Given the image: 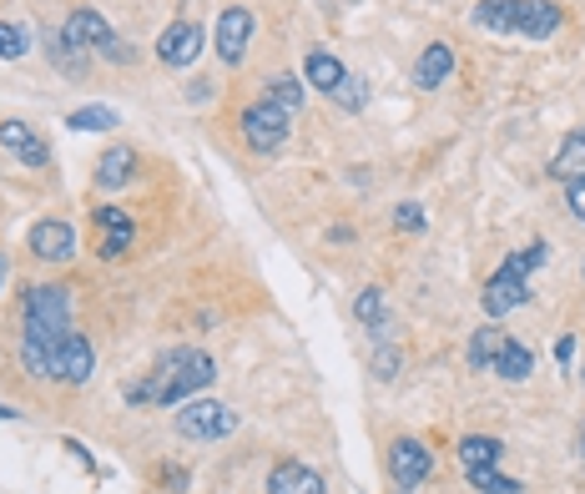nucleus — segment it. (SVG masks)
<instances>
[{
    "label": "nucleus",
    "instance_id": "nucleus-38",
    "mask_svg": "<svg viewBox=\"0 0 585 494\" xmlns=\"http://www.w3.org/2000/svg\"><path fill=\"white\" fill-rule=\"evenodd\" d=\"M0 288H6V258H0Z\"/></svg>",
    "mask_w": 585,
    "mask_h": 494
},
{
    "label": "nucleus",
    "instance_id": "nucleus-30",
    "mask_svg": "<svg viewBox=\"0 0 585 494\" xmlns=\"http://www.w3.org/2000/svg\"><path fill=\"white\" fill-rule=\"evenodd\" d=\"M51 61H56L61 71H72V76H82V71H86V51L66 46V41H61V31L51 35Z\"/></svg>",
    "mask_w": 585,
    "mask_h": 494
},
{
    "label": "nucleus",
    "instance_id": "nucleus-31",
    "mask_svg": "<svg viewBox=\"0 0 585 494\" xmlns=\"http://www.w3.org/2000/svg\"><path fill=\"white\" fill-rule=\"evenodd\" d=\"M96 56H101V61H111V66H132V61H137V46H127L121 35H111V41H107L101 51H96Z\"/></svg>",
    "mask_w": 585,
    "mask_h": 494
},
{
    "label": "nucleus",
    "instance_id": "nucleus-10",
    "mask_svg": "<svg viewBox=\"0 0 585 494\" xmlns=\"http://www.w3.org/2000/svg\"><path fill=\"white\" fill-rule=\"evenodd\" d=\"M111 35H117V31L107 25V15L91 11V6H76V11L66 15V25H61V41H66V46H76V51H86V56L107 46Z\"/></svg>",
    "mask_w": 585,
    "mask_h": 494
},
{
    "label": "nucleus",
    "instance_id": "nucleus-21",
    "mask_svg": "<svg viewBox=\"0 0 585 494\" xmlns=\"http://www.w3.org/2000/svg\"><path fill=\"white\" fill-rule=\"evenodd\" d=\"M514 6L520 0H479L475 6V25L495 35H514Z\"/></svg>",
    "mask_w": 585,
    "mask_h": 494
},
{
    "label": "nucleus",
    "instance_id": "nucleus-18",
    "mask_svg": "<svg viewBox=\"0 0 585 494\" xmlns=\"http://www.w3.org/2000/svg\"><path fill=\"white\" fill-rule=\"evenodd\" d=\"M132 176H137V152H132V147H111V152H101V162H96V187H101V192H121Z\"/></svg>",
    "mask_w": 585,
    "mask_h": 494
},
{
    "label": "nucleus",
    "instance_id": "nucleus-37",
    "mask_svg": "<svg viewBox=\"0 0 585 494\" xmlns=\"http://www.w3.org/2000/svg\"><path fill=\"white\" fill-rule=\"evenodd\" d=\"M0 419H21V409H11V404H0Z\"/></svg>",
    "mask_w": 585,
    "mask_h": 494
},
{
    "label": "nucleus",
    "instance_id": "nucleus-12",
    "mask_svg": "<svg viewBox=\"0 0 585 494\" xmlns=\"http://www.w3.org/2000/svg\"><path fill=\"white\" fill-rule=\"evenodd\" d=\"M96 227H101V258L117 262L132 253L137 243V227H132V212L127 207H96Z\"/></svg>",
    "mask_w": 585,
    "mask_h": 494
},
{
    "label": "nucleus",
    "instance_id": "nucleus-24",
    "mask_svg": "<svg viewBox=\"0 0 585 494\" xmlns=\"http://www.w3.org/2000/svg\"><path fill=\"white\" fill-rule=\"evenodd\" d=\"M500 343H505V329H475V339H469V368H479V374H490V364H495V353H500Z\"/></svg>",
    "mask_w": 585,
    "mask_h": 494
},
{
    "label": "nucleus",
    "instance_id": "nucleus-36",
    "mask_svg": "<svg viewBox=\"0 0 585 494\" xmlns=\"http://www.w3.org/2000/svg\"><path fill=\"white\" fill-rule=\"evenodd\" d=\"M555 358H561V364H571V358H575V339H561V343H555Z\"/></svg>",
    "mask_w": 585,
    "mask_h": 494
},
{
    "label": "nucleus",
    "instance_id": "nucleus-35",
    "mask_svg": "<svg viewBox=\"0 0 585 494\" xmlns=\"http://www.w3.org/2000/svg\"><path fill=\"white\" fill-rule=\"evenodd\" d=\"M565 207H571L575 217L585 223V182H571V187H565Z\"/></svg>",
    "mask_w": 585,
    "mask_h": 494
},
{
    "label": "nucleus",
    "instance_id": "nucleus-1",
    "mask_svg": "<svg viewBox=\"0 0 585 494\" xmlns=\"http://www.w3.org/2000/svg\"><path fill=\"white\" fill-rule=\"evenodd\" d=\"M217 378V364L213 353L203 348H172L167 358H156V368L147 378H137V384L121 388V399L127 404H156V409H177V404L197 399L207 384Z\"/></svg>",
    "mask_w": 585,
    "mask_h": 494
},
{
    "label": "nucleus",
    "instance_id": "nucleus-11",
    "mask_svg": "<svg viewBox=\"0 0 585 494\" xmlns=\"http://www.w3.org/2000/svg\"><path fill=\"white\" fill-rule=\"evenodd\" d=\"M31 258H41V262H72L76 258V227L61 223V217L36 223V227H31Z\"/></svg>",
    "mask_w": 585,
    "mask_h": 494
},
{
    "label": "nucleus",
    "instance_id": "nucleus-25",
    "mask_svg": "<svg viewBox=\"0 0 585 494\" xmlns=\"http://www.w3.org/2000/svg\"><path fill=\"white\" fill-rule=\"evenodd\" d=\"M354 318H359L364 329H389V308H383V288H364L359 298H354Z\"/></svg>",
    "mask_w": 585,
    "mask_h": 494
},
{
    "label": "nucleus",
    "instance_id": "nucleus-27",
    "mask_svg": "<svg viewBox=\"0 0 585 494\" xmlns=\"http://www.w3.org/2000/svg\"><path fill=\"white\" fill-rule=\"evenodd\" d=\"M117 111H111V106H82V111H72V117H66V127L72 131H111L117 127Z\"/></svg>",
    "mask_w": 585,
    "mask_h": 494
},
{
    "label": "nucleus",
    "instance_id": "nucleus-2",
    "mask_svg": "<svg viewBox=\"0 0 585 494\" xmlns=\"http://www.w3.org/2000/svg\"><path fill=\"white\" fill-rule=\"evenodd\" d=\"M550 258L545 243H530L520 247V253H510V258L495 268V278L485 282V293H479V303H485V313L500 323L505 313H514V308L530 303V268H540V262Z\"/></svg>",
    "mask_w": 585,
    "mask_h": 494
},
{
    "label": "nucleus",
    "instance_id": "nucleus-19",
    "mask_svg": "<svg viewBox=\"0 0 585 494\" xmlns=\"http://www.w3.org/2000/svg\"><path fill=\"white\" fill-rule=\"evenodd\" d=\"M490 374H500L505 384H526V378L535 374V353H530L526 343H514L510 333H505V343H500V353H495Z\"/></svg>",
    "mask_w": 585,
    "mask_h": 494
},
{
    "label": "nucleus",
    "instance_id": "nucleus-28",
    "mask_svg": "<svg viewBox=\"0 0 585 494\" xmlns=\"http://www.w3.org/2000/svg\"><path fill=\"white\" fill-rule=\"evenodd\" d=\"M31 51V31L21 21H0V61H21Z\"/></svg>",
    "mask_w": 585,
    "mask_h": 494
},
{
    "label": "nucleus",
    "instance_id": "nucleus-34",
    "mask_svg": "<svg viewBox=\"0 0 585 494\" xmlns=\"http://www.w3.org/2000/svg\"><path fill=\"white\" fill-rule=\"evenodd\" d=\"M156 484L172 490V494H182L187 490V470H182V464H162V470H156Z\"/></svg>",
    "mask_w": 585,
    "mask_h": 494
},
{
    "label": "nucleus",
    "instance_id": "nucleus-23",
    "mask_svg": "<svg viewBox=\"0 0 585 494\" xmlns=\"http://www.w3.org/2000/svg\"><path fill=\"white\" fill-rule=\"evenodd\" d=\"M459 459H465V470H475V464H500L505 444L490 439V434H465L459 439Z\"/></svg>",
    "mask_w": 585,
    "mask_h": 494
},
{
    "label": "nucleus",
    "instance_id": "nucleus-33",
    "mask_svg": "<svg viewBox=\"0 0 585 494\" xmlns=\"http://www.w3.org/2000/svg\"><path fill=\"white\" fill-rule=\"evenodd\" d=\"M394 374H399V348H379V353H373V378L389 384Z\"/></svg>",
    "mask_w": 585,
    "mask_h": 494
},
{
    "label": "nucleus",
    "instance_id": "nucleus-3",
    "mask_svg": "<svg viewBox=\"0 0 585 494\" xmlns=\"http://www.w3.org/2000/svg\"><path fill=\"white\" fill-rule=\"evenodd\" d=\"M61 333H72V288L31 282L21 298V339H61Z\"/></svg>",
    "mask_w": 585,
    "mask_h": 494
},
{
    "label": "nucleus",
    "instance_id": "nucleus-22",
    "mask_svg": "<svg viewBox=\"0 0 585 494\" xmlns=\"http://www.w3.org/2000/svg\"><path fill=\"white\" fill-rule=\"evenodd\" d=\"M465 480L475 484L479 494H526V484L500 474V464H475V470H465Z\"/></svg>",
    "mask_w": 585,
    "mask_h": 494
},
{
    "label": "nucleus",
    "instance_id": "nucleus-20",
    "mask_svg": "<svg viewBox=\"0 0 585 494\" xmlns=\"http://www.w3.org/2000/svg\"><path fill=\"white\" fill-rule=\"evenodd\" d=\"M545 172L555 176V182H565V187H571V182H585V131H571V137L561 141V152L550 157Z\"/></svg>",
    "mask_w": 585,
    "mask_h": 494
},
{
    "label": "nucleus",
    "instance_id": "nucleus-16",
    "mask_svg": "<svg viewBox=\"0 0 585 494\" xmlns=\"http://www.w3.org/2000/svg\"><path fill=\"white\" fill-rule=\"evenodd\" d=\"M449 76H454V46H444V41L424 46V56L414 61V86L419 92H434V86H444Z\"/></svg>",
    "mask_w": 585,
    "mask_h": 494
},
{
    "label": "nucleus",
    "instance_id": "nucleus-9",
    "mask_svg": "<svg viewBox=\"0 0 585 494\" xmlns=\"http://www.w3.org/2000/svg\"><path fill=\"white\" fill-rule=\"evenodd\" d=\"M213 46H217V56H223L227 66H238V61L248 56V46H252V11L248 6H227V11L217 15Z\"/></svg>",
    "mask_w": 585,
    "mask_h": 494
},
{
    "label": "nucleus",
    "instance_id": "nucleus-26",
    "mask_svg": "<svg viewBox=\"0 0 585 494\" xmlns=\"http://www.w3.org/2000/svg\"><path fill=\"white\" fill-rule=\"evenodd\" d=\"M268 101H278L288 117H293V111L308 101V86H303L299 76H273V82H268Z\"/></svg>",
    "mask_w": 585,
    "mask_h": 494
},
{
    "label": "nucleus",
    "instance_id": "nucleus-13",
    "mask_svg": "<svg viewBox=\"0 0 585 494\" xmlns=\"http://www.w3.org/2000/svg\"><path fill=\"white\" fill-rule=\"evenodd\" d=\"M0 147H6V152H11L21 167H31V172L51 167V147L31 127H25V121H0Z\"/></svg>",
    "mask_w": 585,
    "mask_h": 494
},
{
    "label": "nucleus",
    "instance_id": "nucleus-6",
    "mask_svg": "<svg viewBox=\"0 0 585 494\" xmlns=\"http://www.w3.org/2000/svg\"><path fill=\"white\" fill-rule=\"evenodd\" d=\"M91 374H96V348H91V339H82L76 329L61 333L56 353H51V378L82 388V384H91Z\"/></svg>",
    "mask_w": 585,
    "mask_h": 494
},
{
    "label": "nucleus",
    "instance_id": "nucleus-15",
    "mask_svg": "<svg viewBox=\"0 0 585 494\" xmlns=\"http://www.w3.org/2000/svg\"><path fill=\"white\" fill-rule=\"evenodd\" d=\"M268 494H328V484L303 459H278L273 470H268Z\"/></svg>",
    "mask_w": 585,
    "mask_h": 494
},
{
    "label": "nucleus",
    "instance_id": "nucleus-5",
    "mask_svg": "<svg viewBox=\"0 0 585 494\" xmlns=\"http://www.w3.org/2000/svg\"><path fill=\"white\" fill-rule=\"evenodd\" d=\"M242 137H248L252 152H283V141L293 137V117L263 96V101H252L242 111Z\"/></svg>",
    "mask_w": 585,
    "mask_h": 494
},
{
    "label": "nucleus",
    "instance_id": "nucleus-8",
    "mask_svg": "<svg viewBox=\"0 0 585 494\" xmlns=\"http://www.w3.org/2000/svg\"><path fill=\"white\" fill-rule=\"evenodd\" d=\"M203 46H207V31L197 21H172L167 31L156 35V61L162 66H192V61L203 56Z\"/></svg>",
    "mask_w": 585,
    "mask_h": 494
},
{
    "label": "nucleus",
    "instance_id": "nucleus-39",
    "mask_svg": "<svg viewBox=\"0 0 585 494\" xmlns=\"http://www.w3.org/2000/svg\"><path fill=\"white\" fill-rule=\"evenodd\" d=\"M581 454H585V419H581Z\"/></svg>",
    "mask_w": 585,
    "mask_h": 494
},
{
    "label": "nucleus",
    "instance_id": "nucleus-17",
    "mask_svg": "<svg viewBox=\"0 0 585 494\" xmlns=\"http://www.w3.org/2000/svg\"><path fill=\"white\" fill-rule=\"evenodd\" d=\"M344 76H348V66L334 56V51H323V46H313L308 61H303V82L318 86L323 96H334L338 86H344Z\"/></svg>",
    "mask_w": 585,
    "mask_h": 494
},
{
    "label": "nucleus",
    "instance_id": "nucleus-4",
    "mask_svg": "<svg viewBox=\"0 0 585 494\" xmlns=\"http://www.w3.org/2000/svg\"><path fill=\"white\" fill-rule=\"evenodd\" d=\"M238 429V414L227 409L223 399H187L177 409V434L182 439H203V444H213V439H227Z\"/></svg>",
    "mask_w": 585,
    "mask_h": 494
},
{
    "label": "nucleus",
    "instance_id": "nucleus-32",
    "mask_svg": "<svg viewBox=\"0 0 585 494\" xmlns=\"http://www.w3.org/2000/svg\"><path fill=\"white\" fill-rule=\"evenodd\" d=\"M394 227L419 233V227H424V207H419V202H399V207H394Z\"/></svg>",
    "mask_w": 585,
    "mask_h": 494
},
{
    "label": "nucleus",
    "instance_id": "nucleus-14",
    "mask_svg": "<svg viewBox=\"0 0 585 494\" xmlns=\"http://www.w3.org/2000/svg\"><path fill=\"white\" fill-rule=\"evenodd\" d=\"M561 6L555 0H520L514 6V35H526V41H550V35L561 31Z\"/></svg>",
    "mask_w": 585,
    "mask_h": 494
},
{
    "label": "nucleus",
    "instance_id": "nucleus-40",
    "mask_svg": "<svg viewBox=\"0 0 585 494\" xmlns=\"http://www.w3.org/2000/svg\"><path fill=\"white\" fill-rule=\"evenodd\" d=\"M581 384H585V368H581Z\"/></svg>",
    "mask_w": 585,
    "mask_h": 494
},
{
    "label": "nucleus",
    "instance_id": "nucleus-7",
    "mask_svg": "<svg viewBox=\"0 0 585 494\" xmlns=\"http://www.w3.org/2000/svg\"><path fill=\"white\" fill-rule=\"evenodd\" d=\"M434 474V454L424 439H394L389 444V480L399 484V490H419V484Z\"/></svg>",
    "mask_w": 585,
    "mask_h": 494
},
{
    "label": "nucleus",
    "instance_id": "nucleus-29",
    "mask_svg": "<svg viewBox=\"0 0 585 494\" xmlns=\"http://www.w3.org/2000/svg\"><path fill=\"white\" fill-rule=\"evenodd\" d=\"M328 101H334L338 111H364V106H369V86H364V76H354V71H348L344 86H338Z\"/></svg>",
    "mask_w": 585,
    "mask_h": 494
}]
</instances>
